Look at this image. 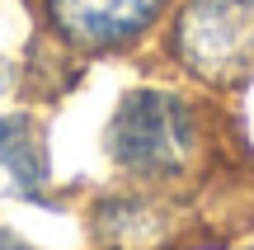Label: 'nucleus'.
<instances>
[{
    "label": "nucleus",
    "mask_w": 254,
    "mask_h": 250,
    "mask_svg": "<svg viewBox=\"0 0 254 250\" xmlns=\"http://www.w3.org/2000/svg\"><path fill=\"white\" fill-rule=\"evenodd\" d=\"M170 0H47L52 33L75 52H118L151 33Z\"/></svg>",
    "instance_id": "3"
},
{
    "label": "nucleus",
    "mask_w": 254,
    "mask_h": 250,
    "mask_svg": "<svg viewBox=\"0 0 254 250\" xmlns=\"http://www.w3.org/2000/svg\"><path fill=\"white\" fill-rule=\"evenodd\" d=\"M170 52L207 90H236L254 71V0H184Z\"/></svg>",
    "instance_id": "2"
},
{
    "label": "nucleus",
    "mask_w": 254,
    "mask_h": 250,
    "mask_svg": "<svg viewBox=\"0 0 254 250\" xmlns=\"http://www.w3.org/2000/svg\"><path fill=\"white\" fill-rule=\"evenodd\" d=\"M94 232H99L104 250H155L170 232V222L160 217V203L151 198H109L94 213Z\"/></svg>",
    "instance_id": "5"
},
{
    "label": "nucleus",
    "mask_w": 254,
    "mask_h": 250,
    "mask_svg": "<svg viewBox=\"0 0 254 250\" xmlns=\"http://www.w3.org/2000/svg\"><path fill=\"white\" fill-rule=\"evenodd\" d=\"M104 151L136 184H174L202 151V113L179 90H127L109 118Z\"/></svg>",
    "instance_id": "1"
},
{
    "label": "nucleus",
    "mask_w": 254,
    "mask_h": 250,
    "mask_svg": "<svg viewBox=\"0 0 254 250\" xmlns=\"http://www.w3.org/2000/svg\"><path fill=\"white\" fill-rule=\"evenodd\" d=\"M0 250H38V246L19 241V236H9V232H0Z\"/></svg>",
    "instance_id": "6"
},
{
    "label": "nucleus",
    "mask_w": 254,
    "mask_h": 250,
    "mask_svg": "<svg viewBox=\"0 0 254 250\" xmlns=\"http://www.w3.org/2000/svg\"><path fill=\"white\" fill-rule=\"evenodd\" d=\"M47 189V147L19 113H0V194L38 203Z\"/></svg>",
    "instance_id": "4"
}]
</instances>
